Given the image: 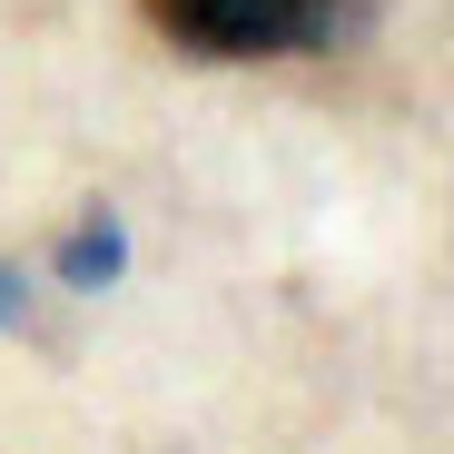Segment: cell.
Instances as JSON below:
<instances>
[{
	"instance_id": "cell-1",
	"label": "cell",
	"mask_w": 454,
	"mask_h": 454,
	"mask_svg": "<svg viewBox=\"0 0 454 454\" xmlns=\"http://www.w3.org/2000/svg\"><path fill=\"white\" fill-rule=\"evenodd\" d=\"M138 20L188 59H317L375 20V0H138Z\"/></svg>"
},
{
	"instance_id": "cell-2",
	"label": "cell",
	"mask_w": 454,
	"mask_h": 454,
	"mask_svg": "<svg viewBox=\"0 0 454 454\" xmlns=\"http://www.w3.org/2000/svg\"><path fill=\"white\" fill-rule=\"evenodd\" d=\"M69 277H80V286H109V277H119V227H109V217L69 238Z\"/></svg>"
},
{
	"instance_id": "cell-3",
	"label": "cell",
	"mask_w": 454,
	"mask_h": 454,
	"mask_svg": "<svg viewBox=\"0 0 454 454\" xmlns=\"http://www.w3.org/2000/svg\"><path fill=\"white\" fill-rule=\"evenodd\" d=\"M20 317H30V296H20V277H11V267H0V336H11Z\"/></svg>"
}]
</instances>
